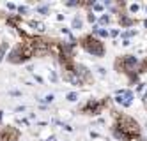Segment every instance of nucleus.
Wrapping results in <instances>:
<instances>
[{"mask_svg":"<svg viewBox=\"0 0 147 141\" xmlns=\"http://www.w3.org/2000/svg\"><path fill=\"white\" fill-rule=\"evenodd\" d=\"M101 108H103V102H99V101H90L87 106H83V111H87L89 115H98L101 111Z\"/></svg>","mask_w":147,"mask_h":141,"instance_id":"nucleus-5","label":"nucleus"},{"mask_svg":"<svg viewBox=\"0 0 147 141\" xmlns=\"http://www.w3.org/2000/svg\"><path fill=\"white\" fill-rule=\"evenodd\" d=\"M37 11H39V13H46V11H48V7H46V5H45V7H39Z\"/></svg>","mask_w":147,"mask_h":141,"instance_id":"nucleus-14","label":"nucleus"},{"mask_svg":"<svg viewBox=\"0 0 147 141\" xmlns=\"http://www.w3.org/2000/svg\"><path fill=\"white\" fill-rule=\"evenodd\" d=\"M115 67H117L119 72H138V60H136L133 55H121L115 62Z\"/></svg>","mask_w":147,"mask_h":141,"instance_id":"nucleus-4","label":"nucleus"},{"mask_svg":"<svg viewBox=\"0 0 147 141\" xmlns=\"http://www.w3.org/2000/svg\"><path fill=\"white\" fill-rule=\"evenodd\" d=\"M67 99H69V101H76V94H69Z\"/></svg>","mask_w":147,"mask_h":141,"instance_id":"nucleus-13","label":"nucleus"},{"mask_svg":"<svg viewBox=\"0 0 147 141\" xmlns=\"http://www.w3.org/2000/svg\"><path fill=\"white\" fill-rule=\"evenodd\" d=\"M80 46L85 49L87 53H90V55H94V57H105V44L98 39V37H94L92 34H89V35H83L82 39H80Z\"/></svg>","mask_w":147,"mask_h":141,"instance_id":"nucleus-2","label":"nucleus"},{"mask_svg":"<svg viewBox=\"0 0 147 141\" xmlns=\"http://www.w3.org/2000/svg\"><path fill=\"white\" fill-rule=\"evenodd\" d=\"M73 25H75V28H80V27H82V19H80V18H75Z\"/></svg>","mask_w":147,"mask_h":141,"instance_id":"nucleus-10","label":"nucleus"},{"mask_svg":"<svg viewBox=\"0 0 147 141\" xmlns=\"http://www.w3.org/2000/svg\"><path fill=\"white\" fill-rule=\"evenodd\" d=\"M138 9H140V5H138V4H133V5H129V11H131V13H136Z\"/></svg>","mask_w":147,"mask_h":141,"instance_id":"nucleus-11","label":"nucleus"},{"mask_svg":"<svg viewBox=\"0 0 147 141\" xmlns=\"http://www.w3.org/2000/svg\"><path fill=\"white\" fill-rule=\"evenodd\" d=\"M7 46H9V44H7V42L4 41V42H2V48H0V60L4 58V55H5V49H7Z\"/></svg>","mask_w":147,"mask_h":141,"instance_id":"nucleus-9","label":"nucleus"},{"mask_svg":"<svg viewBox=\"0 0 147 141\" xmlns=\"http://www.w3.org/2000/svg\"><path fill=\"white\" fill-rule=\"evenodd\" d=\"M89 21H96V18H94V14H92V13H89Z\"/></svg>","mask_w":147,"mask_h":141,"instance_id":"nucleus-15","label":"nucleus"},{"mask_svg":"<svg viewBox=\"0 0 147 141\" xmlns=\"http://www.w3.org/2000/svg\"><path fill=\"white\" fill-rule=\"evenodd\" d=\"M45 101H46V102H51V101H53V95H48V97H46Z\"/></svg>","mask_w":147,"mask_h":141,"instance_id":"nucleus-16","label":"nucleus"},{"mask_svg":"<svg viewBox=\"0 0 147 141\" xmlns=\"http://www.w3.org/2000/svg\"><path fill=\"white\" fill-rule=\"evenodd\" d=\"M112 134H113V138H117L119 141H131L128 136H126L122 131H119V129L117 127H115V125H112Z\"/></svg>","mask_w":147,"mask_h":141,"instance_id":"nucleus-7","label":"nucleus"},{"mask_svg":"<svg viewBox=\"0 0 147 141\" xmlns=\"http://www.w3.org/2000/svg\"><path fill=\"white\" fill-rule=\"evenodd\" d=\"M108 21H110V18H108V16H103V18L99 19V23H101V25H105V23H108Z\"/></svg>","mask_w":147,"mask_h":141,"instance_id":"nucleus-12","label":"nucleus"},{"mask_svg":"<svg viewBox=\"0 0 147 141\" xmlns=\"http://www.w3.org/2000/svg\"><path fill=\"white\" fill-rule=\"evenodd\" d=\"M92 35L94 37H96V35H99V37H108V32L103 30V28H94V34Z\"/></svg>","mask_w":147,"mask_h":141,"instance_id":"nucleus-8","label":"nucleus"},{"mask_svg":"<svg viewBox=\"0 0 147 141\" xmlns=\"http://www.w3.org/2000/svg\"><path fill=\"white\" fill-rule=\"evenodd\" d=\"M115 101L121 102V104H124V106H129L131 101H133V94L129 90H122V92L117 94V99H115Z\"/></svg>","mask_w":147,"mask_h":141,"instance_id":"nucleus-6","label":"nucleus"},{"mask_svg":"<svg viewBox=\"0 0 147 141\" xmlns=\"http://www.w3.org/2000/svg\"><path fill=\"white\" fill-rule=\"evenodd\" d=\"M30 57H32V51H30V46H28V42H22V44H16L11 53L7 55V62L9 63H23L27 62Z\"/></svg>","mask_w":147,"mask_h":141,"instance_id":"nucleus-3","label":"nucleus"},{"mask_svg":"<svg viewBox=\"0 0 147 141\" xmlns=\"http://www.w3.org/2000/svg\"><path fill=\"white\" fill-rule=\"evenodd\" d=\"M113 125L117 127L119 131H122V132L128 136L131 141H133V139H138L140 134H142V127H140V124L136 122L133 116L124 115V113H117Z\"/></svg>","mask_w":147,"mask_h":141,"instance_id":"nucleus-1","label":"nucleus"}]
</instances>
